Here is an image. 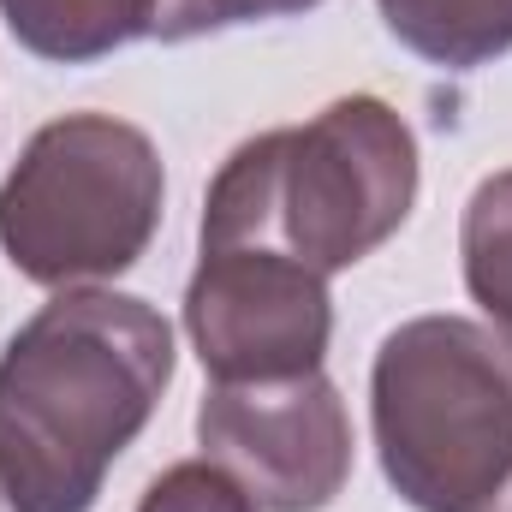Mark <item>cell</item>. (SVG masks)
<instances>
[{
    "instance_id": "5",
    "label": "cell",
    "mask_w": 512,
    "mask_h": 512,
    "mask_svg": "<svg viewBox=\"0 0 512 512\" xmlns=\"http://www.w3.org/2000/svg\"><path fill=\"white\" fill-rule=\"evenodd\" d=\"M197 441L256 512H322L352 477V417L322 370L292 382H215L197 405Z\"/></svg>"
},
{
    "instance_id": "6",
    "label": "cell",
    "mask_w": 512,
    "mask_h": 512,
    "mask_svg": "<svg viewBox=\"0 0 512 512\" xmlns=\"http://www.w3.org/2000/svg\"><path fill=\"white\" fill-rule=\"evenodd\" d=\"M185 334L215 382L310 376L334 334L328 280L262 245L203 251L185 286Z\"/></svg>"
},
{
    "instance_id": "1",
    "label": "cell",
    "mask_w": 512,
    "mask_h": 512,
    "mask_svg": "<svg viewBox=\"0 0 512 512\" xmlns=\"http://www.w3.org/2000/svg\"><path fill=\"white\" fill-rule=\"evenodd\" d=\"M173 382V328L131 292L72 286L0 352V477L18 512H90Z\"/></svg>"
},
{
    "instance_id": "7",
    "label": "cell",
    "mask_w": 512,
    "mask_h": 512,
    "mask_svg": "<svg viewBox=\"0 0 512 512\" xmlns=\"http://www.w3.org/2000/svg\"><path fill=\"white\" fill-rule=\"evenodd\" d=\"M0 18L36 60L84 66L149 36L155 0H0Z\"/></svg>"
},
{
    "instance_id": "9",
    "label": "cell",
    "mask_w": 512,
    "mask_h": 512,
    "mask_svg": "<svg viewBox=\"0 0 512 512\" xmlns=\"http://www.w3.org/2000/svg\"><path fill=\"white\" fill-rule=\"evenodd\" d=\"M459 256H465L471 298L483 304L495 334L512 346V167L507 173H489L471 191L465 227H459Z\"/></svg>"
},
{
    "instance_id": "4",
    "label": "cell",
    "mask_w": 512,
    "mask_h": 512,
    "mask_svg": "<svg viewBox=\"0 0 512 512\" xmlns=\"http://www.w3.org/2000/svg\"><path fill=\"white\" fill-rule=\"evenodd\" d=\"M161 155L114 114H66L0 179V251L36 286L114 280L161 227Z\"/></svg>"
},
{
    "instance_id": "11",
    "label": "cell",
    "mask_w": 512,
    "mask_h": 512,
    "mask_svg": "<svg viewBox=\"0 0 512 512\" xmlns=\"http://www.w3.org/2000/svg\"><path fill=\"white\" fill-rule=\"evenodd\" d=\"M137 512H256L251 495L221 477L209 459H191V465H173L149 483V495L137 501Z\"/></svg>"
},
{
    "instance_id": "13",
    "label": "cell",
    "mask_w": 512,
    "mask_h": 512,
    "mask_svg": "<svg viewBox=\"0 0 512 512\" xmlns=\"http://www.w3.org/2000/svg\"><path fill=\"white\" fill-rule=\"evenodd\" d=\"M495 512H512V483H507V495H501V507H495Z\"/></svg>"
},
{
    "instance_id": "12",
    "label": "cell",
    "mask_w": 512,
    "mask_h": 512,
    "mask_svg": "<svg viewBox=\"0 0 512 512\" xmlns=\"http://www.w3.org/2000/svg\"><path fill=\"white\" fill-rule=\"evenodd\" d=\"M0 512H18V501H12V489H6V477H0Z\"/></svg>"
},
{
    "instance_id": "2",
    "label": "cell",
    "mask_w": 512,
    "mask_h": 512,
    "mask_svg": "<svg viewBox=\"0 0 512 512\" xmlns=\"http://www.w3.org/2000/svg\"><path fill=\"white\" fill-rule=\"evenodd\" d=\"M417 203V137L376 96L262 131L227 155L203 203V251L262 245L322 280L387 245Z\"/></svg>"
},
{
    "instance_id": "10",
    "label": "cell",
    "mask_w": 512,
    "mask_h": 512,
    "mask_svg": "<svg viewBox=\"0 0 512 512\" xmlns=\"http://www.w3.org/2000/svg\"><path fill=\"white\" fill-rule=\"evenodd\" d=\"M322 0H155V24L149 36L161 42H191L209 30H233V24H256V18H292L310 12Z\"/></svg>"
},
{
    "instance_id": "8",
    "label": "cell",
    "mask_w": 512,
    "mask_h": 512,
    "mask_svg": "<svg viewBox=\"0 0 512 512\" xmlns=\"http://www.w3.org/2000/svg\"><path fill=\"white\" fill-rule=\"evenodd\" d=\"M387 30L453 72H471L512 48V0H376Z\"/></svg>"
},
{
    "instance_id": "3",
    "label": "cell",
    "mask_w": 512,
    "mask_h": 512,
    "mask_svg": "<svg viewBox=\"0 0 512 512\" xmlns=\"http://www.w3.org/2000/svg\"><path fill=\"white\" fill-rule=\"evenodd\" d=\"M370 423L387 483L417 512H495L512 483V346L465 316L393 328Z\"/></svg>"
}]
</instances>
